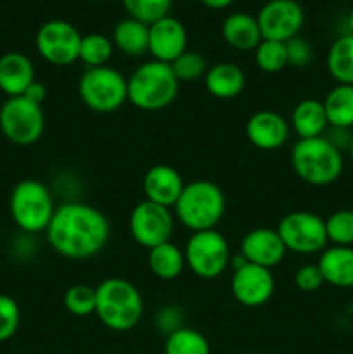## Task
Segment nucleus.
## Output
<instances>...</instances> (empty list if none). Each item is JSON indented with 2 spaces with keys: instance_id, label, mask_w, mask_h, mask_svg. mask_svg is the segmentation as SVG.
<instances>
[{
  "instance_id": "13",
  "label": "nucleus",
  "mask_w": 353,
  "mask_h": 354,
  "mask_svg": "<svg viewBox=\"0 0 353 354\" xmlns=\"http://www.w3.org/2000/svg\"><path fill=\"white\" fill-rule=\"evenodd\" d=\"M263 40L286 44L298 37L305 23V10L296 0H269L256 14Z\"/></svg>"
},
{
  "instance_id": "1",
  "label": "nucleus",
  "mask_w": 353,
  "mask_h": 354,
  "mask_svg": "<svg viewBox=\"0 0 353 354\" xmlns=\"http://www.w3.org/2000/svg\"><path fill=\"white\" fill-rule=\"evenodd\" d=\"M45 237L59 256L85 261L104 251L111 239V225L106 214L92 204L69 201L55 207Z\"/></svg>"
},
{
  "instance_id": "33",
  "label": "nucleus",
  "mask_w": 353,
  "mask_h": 354,
  "mask_svg": "<svg viewBox=\"0 0 353 354\" xmlns=\"http://www.w3.org/2000/svg\"><path fill=\"white\" fill-rule=\"evenodd\" d=\"M325 220V234L332 245L353 248V209H338Z\"/></svg>"
},
{
  "instance_id": "3",
  "label": "nucleus",
  "mask_w": 353,
  "mask_h": 354,
  "mask_svg": "<svg viewBox=\"0 0 353 354\" xmlns=\"http://www.w3.org/2000/svg\"><path fill=\"white\" fill-rule=\"evenodd\" d=\"M179 88L172 66L156 59L138 64L127 78L128 102L145 113L166 109L176 99Z\"/></svg>"
},
{
  "instance_id": "11",
  "label": "nucleus",
  "mask_w": 353,
  "mask_h": 354,
  "mask_svg": "<svg viewBox=\"0 0 353 354\" xmlns=\"http://www.w3.org/2000/svg\"><path fill=\"white\" fill-rule=\"evenodd\" d=\"M83 35L66 19H48L38 28L35 45L45 62L57 68L78 61L80 41Z\"/></svg>"
},
{
  "instance_id": "19",
  "label": "nucleus",
  "mask_w": 353,
  "mask_h": 354,
  "mask_svg": "<svg viewBox=\"0 0 353 354\" xmlns=\"http://www.w3.org/2000/svg\"><path fill=\"white\" fill-rule=\"evenodd\" d=\"M35 80V66L28 55L21 52L0 55V90L7 97L23 95Z\"/></svg>"
},
{
  "instance_id": "7",
  "label": "nucleus",
  "mask_w": 353,
  "mask_h": 354,
  "mask_svg": "<svg viewBox=\"0 0 353 354\" xmlns=\"http://www.w3.org/2000/svg\"><path fill=\"white\" fill-rule=\"evenodd\" d=\"M78 95L83 106L93 113H116L128 102L127 76L109 64L87 68L78 78Z\"/></svg>"
},
{
  "instance_id": "4",
  "label": "nucleus",
  "mask_w": 353,
  "mask_h": 354,
  "mask_svg": "<svg viewBox=\"0 0 353 354\" xmlns=\"http://www.w3.org/2000/svg\"><path fill=\"white\" fill-rule=\"evenodd\" d=\"M225 194L215 182L206 178L185 183L179 201L173 206L175 218L190 232L215 230L224 220Z\"/></svg>"
},
{
  "instance_id": "12",
  "label": "nucleus",
  "mask_w": 353,
  "mask_h": 354,
  "mask_svg": "<svg viewBox=\"0 0 353 354\" xmlns=\"http://www.w3.org/2000/svg\"><path fill=\"white\" fill-rule=\"evenodd\" d=\"M173 228H175V214L172 213V209L151 201L144 199L135 204L128 216L130 237L147 251L172 241Z\"/></svg>"
},
{
  "instance_id": "27",
  "label": "nucleus",
  "mask_w": 353,
  "mask_h": 354,
  "mask_svg": "<svg viewBox=\"0 0 353 354\" xmlns=\"http://www.w3.org/2000/svg\"><path fill=\"white\" fill-rule=\"evenodd\" d=\"M325 66L339 85H353V35L345 33L336 38L327 50Z\"/></svg>"
},
{
  "instance_id": "26",
  "label": "nucleus",
  "mask_w": 353,
  "mask_h": 354,
  "mask_svg": "<svg viewBox=\"0 0 353 354\" xmlns=\"http://www.w3.org/2000/svg\"><path fill=\"white\" fill-rule=\"evenodd\" d=\"M322 104H324L329 127L352 130L353 128V85H339V83H336V85L325 93Z\"/></svg>"
},
{
  "instance_id": "8",
  "label": "nucleus",
  "mask_w": 353,
  "mask_h": 354,
  "mask_svg": "<svg viewBox=\"0 0 353 354\" xmlns=\"http://www.w3.org/2000/svg\"><path fill=\"white\" fill-rule=\"evenodd\" d=\"M185 266L197 279L215 280L230 266L232 252L224 234L215 230L192 232L183 245Z\"/></svg>"
},
{
  "instance_id": "22",
  "label": "nucleus",
  "mask_w": 353,
  "mask_h": 354,
  "mask_svg": "<svg viewBox=\"0 0 353 354\" xmlns=\"http://www.w3.org/2000/svg\"><path fill=\"white\" fill-rule=\"evenodd\" d=\"M221 37L228 47L235 50H255L263 40L256 16L248 12H232L221 23Z\"/></svg>"
},
{
  "instance_id": "23",
  "label": "nucleus",
  "mask_w": 353,
  "mask_h": 354,
  "mask_svg": "<svg viewBox=\"0 0 353 354\" xmlns=\"http://www.w3.org/2000/svg\"><path fill=\"white\" fill-rule=\"evenodd\" d=\"M113 45L127 57H142L149 52V24L134 17L120 19L113 28Z\"/></svg>"
},
{
  "instance_id": "36",
  "label": "nucleus",
  "mask_w": 353,
  "mask_h": 354,
  "mask_svg": "<svg viewBox=\"0 0 353 354\" xmlns=\"http://www.w3.org/2000/svg\"><path fill=\"white\" fill-rule=\"evenodd\" d=\"M286 52H287V66L296 69L307 68L314 59V48H311L310 41L303 37H294L286 41Z\"/></svg>"
},
{
  "instance_id": "37",
  "label": "nucleus",
  "mask_w": 353,
  "mask_h": 354,
  "mask_svg": "<svg viewBox=\"0 0 353 354\" xmlns=\"http://www.w3.org/2000/svg\"><path fill=\"white\" fill-rule=\"evenodd\" d=\"M324 283V277H322L317 263H308V265L300 266L294 273V286L301 292H317Z\"/></svg>"
},
{
  "instance_id": "32",
  "label": "nucleus",
  "mask_w": 353,
  "mask_h": 354,
  "mask_svg": "<svg viewBox=\"0 0 353 354\" xmlns=\"http://www.w3.org/2000/svg\"><path fill=\"white\" fill-rule=\"evenodd\" d=\"M172 69L179 83H196L204 78L208 71V61L203 54L187 48L180 57L172 62Z\"/></svg>"
},
{
  "instance_id": "43",
  "label": "nucleus",
  "mask_w": 353,
  "mask_h": 354,
  "mask_svg": "<svg viewBox=\"0 0 353 354\" xmlns=\"http://www.w3.org/2000/svg\"><path fill=\"white\" fill-rule=\"evenodd\" d=\"M244 354H262V353H256V351H249V353H244Z\"/></svg>"
},
{
  "instance_id": "34",
  "label": "nucleus",
  "mask_w": 353,
  "mask_h": 354,
  "mask_svg": "<svg viewBox=\"0 0 353 354\" xmlns=\"http://www.w3.org/2000/svg\"><path fill=\"white\" fill-rule=\"evenodd\" d=\"M128 16L145 24L156 23L161 17L170 16L172 0H121Z\"/></svg>"
},
{
  "instance_id": "18",
  "label": "nucleus",
  "mask_w": 353,
  "mask_h": 354,
  "mask_svg": "<svg viewBox=\"0 0 353 354\" xmlns=\"http://www.w3.org/2000/svg\"><path fill=\"white\" fill-rule=\"evenodd\" d=\"M182 175L170 165H154L144 173L142 178V192L144 199L172 209L182 194Z\"/></svg>"
},
{
  "instance_id": "14",
  "label": "nucleus",
  "mask_w": 353,
  "mask_h": 354,
  "mask_svg": "<svg viewBox=\"0 0 353 354\" xmlns=\"http://www.w3.org/2000/svg\"><path fill=\"white\" fill-rule=\"evenodd\" d=\"M230 292L234 299L244 308H260L272 299L275 292V279L272 270L246 263L232 270Z\"/></svg>"
},
{
  "instance_id": "40",
  "label": "nucleus",
  "mask_w": 353,
  "mask_h": 354,
  "mask_svg": "<svg viewBox=\"0 0 353 354\" xmlns=\"http://www.w3.org/2000/svg\"><path fill=\"white\" fill-rule=\"evenodd\" d=\"M199 2L208 9H225V7L232 6L235 0H199Z\"/></svg>"
},
{
  "instance_id": "35",
  "label": "nucleus",
  "mask_w": 353,
  "mask_h": 354,
  "mask_svg": "<svg viewBox=\"0 0 353 354\" xmlns=\"http://www.w3.org/2000/svg\"><path fill=\"white\" fill-rule=\"evenodd\" d=\"M21 311L16 299L7 294H0V342H6L16 335L19 328Z\"/></svg>"
},
{
  "instance_id": "21",
  "label": "nucleus",
  "mask_w": 353,
  "mask_h": 354,
  "mask_svg": "<svg viewBox=\"0 0 353 354\" xmlns=\"http://www.w3.org/2000/svg\"><path fill=\"white\" fill-rule=\"evenodd\" d=\"M324 282L338 289L353 287V248L331 245L320 252L317 261Z\"/></svg>"
},
{
  "instance_id": "30",
  "label": "nucleus",
  "mask_w": 353,
  "mask_h": 354,
  "mask_svg": "<svg viewBox=\"0 0 353 354\" xmlns=\"http://www.w3.org/2000/svg\"><path fill=\"white\" fill-rule=\"evenodd\" d=\"M255 64L260 71L266 75H277L287 68L286 44L273 40H262L253 50Z\"/></svg>"
},
{
  "instance_id": "5",
  "label": "nucleus",
  "mask_w": 353,
  "mask_h": 354,
  "mask_svg": "<svg viewBox=\"0 0 353 354\" xmlns=\"http://www.w3.org/2000/svg\"><path fill=\"white\" fill-rule=\"evenodd\" d=\"M291 166L301 182L314 187H327L338 182L345 169L343 152L327 138H298L291 149Z\"/></svg>"
},
{
  "instance_id": "25",
  "label": "nucleus",
  "mask_w": 353,
  "mask_h": 354,
  "mask_svg": "<svg viewBox=\"0 0 353 354\" xmlns=\"http://www.w3.org/2000/svg\"><path fill=\"white\" fill-rule=\"evenodd\" d=\"M147 266L156 279L163 282H172L179 279L185 270V256L180 245L172 241L159 244L147 251Z\"/></svg>"
},
{
  "instance_id": "28",
  "label": "nucleus",
  "mask_w": 353,
  "mask_h": 354,
  "mask_svg": "<svg viewBox=\"0 0 353 354\" xmlns=\"http://www.w3.org/2000/svg\"><path fill=\"white\" fill-rule=\"evenodd\" d=\"M165 354H211L208 339L199 330L190 327H180L165 339Z\"/></svg>"
},
{
  "instance_id": "6",
  "label": "nucleus",
  "mask_w": 353,
  "mask_h": 354,
  "mask_svg": "<svg viewBox=\"0 0 353 354\" xmlns=\"http://www.w3.org/2000/svg\"><path fill=\"white\" fill-rule=\"evenodd\" d=\"M54 197L44 182L24 178L14 185L9 199L10 218L24 234L47 230L55 211Z\"/></svg>"
},
{
  "instance_id": "20",
  "label": "nucleus",
  "mask_w": 353,
  "mask_h": 354,
  "mask_svg": "<svg viewBox=\"0 0 353 354\" xmlns=\"http://www.w3.org/2000/svg\"><path fill=\"white\" fill-rule=\"evenodd\" d=\"M208 93L218 100H232L242 93L246 86V73L235 62H217L204 75Z\"/></svg>"
},
{
  "instance_id": "2",
  "label": "nucleus",
  "mask_w": 353,
  "mask_h": 354,
  "mask_svg": "<svg viewBox=\"0 0 353 354\" xmlns=\"http://www.w3.org/2000/svg\"><path fill=\"white\" fill-rule=\"evenodd\" d=\"M142 315L144 299L130 280L109 277L96 287V317L109 330H132L141 324Z\"/></svg>"
},
{
  "instance_id": "29",
  "label": "nucleus",
  "mask_w": 353,
  "mask_h": 354,
  "mask_svg": "<svg viewBox=\"0 0 353 354\" xmlns=\"http://www.w3.org/2000/svg\"><path fill=\"white\" fill-rule=\"evenodd\" d=\"M114 54V45L109 37L102 33L83 35L80 41L78 61H82L87 68H100L109 64Z\"/></svg>"
},
{
  "instance_id": "41",
  "label": "nucleus",
  "mask_w": 353,
  "mask_h": 354,
  "mask_svg": "<svg viewBox=\"0 0 353 354\" xmlns=\"http://www.w3.org/2000/svg\"><path fill=\"white\" fill-rule=\"evenodd\" d=\"M346 24H348V33L353 35V10L348 14V19H346Z\"/></svg>"
},
{
  "instance_id": "39",
  "label": "nucleus",
  "mask_w": 353,
  "mask_h": 354,
  "mask_svg": "<svg viewBox=\"0 0 353 354\" xmlns=\"http://www.w3.org/2000/svg\"><path fill=\"white\" fill-rule=\"evenodd\" d=\"M23 97H26V99L31 100V102L40 104L42 106V102L47 99V86H45L42 82H38V80H35V82L28 86L26 92L23 93Z\"/></svg>"
},
{
  "instance_id": "10",
  "label": "nucleus",
  "mask_w": 353,
  "mask_h": 354,
  "mask_svg": "<svg viewBox=\"0 0 353 354\" xmlns=\"http://www.w3.org/2000/svg\"><path fill=\"white\" fill-rule=\"evenodd\" d=\"M0 130L16 145H31L40 140L45 130V114L40 104L26 97H7L0 107Z\"/></svg>"
},
{
  "instance_id": "31",
  "label": "nucleus",
  "mask_w": 353,
  "mask_h": 354,
  "mask_svg": "<svg viewBox=\"0 0 353 354\" xmlns=\"http://www.w3.org/2000/svg\"><path fill=\"white\" fill-rule=\"evenodd\" d=\"M62 304L73 317H90L96 313V287L87 283H75L68 287L62 297Z\"/></svg>"
},
{
  "instance_id": "38",
  "label": "nucleus",
  "mask_w": 353,
  "mask_h": 354,
  "mask_svg": "<svg viewBox=\"0 0 353 354\" xmlns=\"http://www.w3.org/2000/svg\"><path fill=\"white\" fill-rule=\"evenodd\" d=\"M156 328L159 332H165L166 335L172 334V332L179 330L180 327H183V313L179 306H163L159 308V311L156 313Z\"/></svg>"
},
{
  "instance_id": "15",
  "label": "nucleus",
  "mask_w": 353,
  "mask_h": 354,
  "mask_svg": "<svg viewBox=\"0 0 353 354\" xmlns=\"http://www.w3.org/2000/svg\"><path fill=\"white\" fill-rule=\"evenodd\" d=\"M239 252L248 263L272 270L284 261L287 249L275 228L258 227L249 230L241 239Z\"/></svg>"
},
{
  "instance_id": "24",
  "label": "nucleus",
  "mask_w": 353,
  "mask_h": 354,
  "mask_svg": "<svg viewBox=\"0 0 353 354\" xmlns=\"http://www.w3.org/2000/svg\"><path fill=\"white\" fill-rule=\"evenodd\" d=\"M298 138L322 137L327 131L329 123L322 100L303 99L294 106L291 113V123Z\"/></svg>"
},
{
  "instance_id": "9",
  "label": "nucleus",
  "mask_w": 353,
  "mask_h": 354,
  "mask_svg": "<svg viewBox=\"0 0 353 354\" xmlns=\"http://www.w3.org/2000/svg\"><path fill=\"white\" fill-rule=\"evenodd\" d=\"M275 230L287 252L294 254H320L329 244L325 220L311 211H291L284 214Z\"/></svg>"
},
{
  "instance_id": "42",
  "label": "nucleus",
  "mask_w": 353,
  "mask_h": 354,
  "mask_svg": "<svg viewBox=\"0 0 353 354\" xmlns=\"http://www.w3.org/2000/svg\"><path fill=\"white\" fill-rule=\"evenodd\" d=\"M348 152H350V158H352V161H353V138H352V144H350V147H348Z\"/></svg>"
},
{
  "instance_id": "17",
  "label": "nucleus",
  "mask_w": 353,
  "mask_h": 354,
  "mask_svg": "<svg viewBox=\"0 0 353 354\" xmlns=\"http://www.w3.org/2000/svg\"><path fill=\"white\" fill-rule=\"evenodd\" d=\"M187 50V30L173 16H165L149 24V54L156 61L172 64Z\"/></svg>"
},
{
  "instance_id": "16",
  "label": "nucleus",
  "mask_w": 353,
  "mask_h": 354,
  "mask_svg": "<svg viewBox=\"0 0 353 354\" xmlns=\"http://www.w3.org/2000/svg\"><path fill=\"white\" fill-rule=\"evenodd\" d=\"M246 138L260 151H277L287 142L291 127L282 114L272 109H260L246 121Z\"/></svg>"
}]
</instances>
